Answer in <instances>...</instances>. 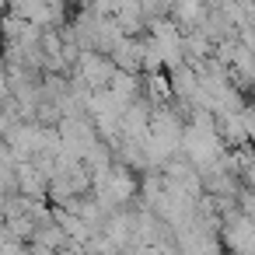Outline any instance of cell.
Returning a JSON list of instances; mask_svg holds the SVG:
<instances>
[{"instance_id": "cell-1", "label": "cell", "mask_w": 255, "mask_h": 255, "mask_svg": "<svg viewBox=\"0 0 255 255\" xmlns=\"http://www.w3.org/2000/svg\"><path fill=\"white\" fill-rule=\"evenodd\" d=\"M119 67H116V60L109 56V53H98V49H81V60H77V67H74V81H81V84H88V88H109V81H112V74H116Z\"/></svg>"}, {"instance_id": "cell-2", "label": "cell", "mask_w": 255, "mask_h": 255, "mask_svg": "<svg viewBox=\"0 0 255 255\" xmlns=\"http://www.w3.org/2000/svg\"><path fill=\"white\" fill-rule=\"evenodd\" d=\"M210 0H175V7H171V18L178 21L182 32H192L199 28L206 18H210Z\"/></svg>"}]
</instances>
